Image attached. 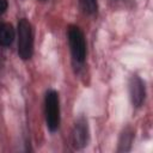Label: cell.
Listing matches in <instances>:
<instances>
[{"label": "cell", "instance_id": "9", "mask_svg": "<svg viewBox=\"0 0 153 153\" xmlns=\"http://www.w3.org/2000/svg\"><path fill=\"white\" fill-rule=\"evenodd\" d=\"M7 7H8V1L7 0H0V14L6 12Z\"/></svg>", "mask_w": 153, "mask_h": 153}, {"label": "cell", "instance_id": "10", "mask_svg": "<svg viewBox=\"0 0 153 153\" xmlns=\"http://www.w3.org/2000/svg\"><path fill=\"white\" fill-rule=\"evenodd\" d=\"M39 1H45V0H39Z\"/></svg>", "mask_w": 153, "mask_h": 153}, {"label": "cell", "instance_id": "6", "mask_svg": "<svg viewBox=\"0 0 153 153\" xmlns=\"http://www.w3.org/2000/svg\"><path fill=\"white\" fill-rule=\"evenodd\" d=\"M16 32L11 24L0 23V47H8L14 41Z\"/></svg>", "mask_w": 153, "mask_h": 153}, {"label": "cell", "instance_id": "8", "mask_svg": "<svg viewBox=\"0 0 153 153\" xmlns=\"http://www.w3.org/2000/svg\"><path fill=\"white\" fill-rule=\"evenodd\" d=\"M80 6L86 14H94L98 10V1L97 0H79Z\"/></svg>", "mask_w": 153, "mask_h": 153}, {"label": "cell", "instance_id": "4", "mask_svg": "<svg viewBox=\"0 0 153 153\" xmlns=\"http://www.w3.org/2000/svg\"><path fill=\"white\" fill-rule=\"evenodd\" d=\"M72 145L75 149L84 148L88 142V124L85 117H79L72 130Z\"/></svg>", "mask_w": 153, "mask_h": 153}, {"label": "cell", "instance_id": "5", "mask_svg": "<svg viewBox=\"0 0 153 153\" xmlns=\"http://www.w3.org/2000/svg\"><path fill=\"white\" fill-rule=\"evenodd\" d=\"M129 94H130V100L131 104L135 108H140L146 98V88H145V82L139 75H131L129 80Z\"/></svg>", "mask_w": 153, "mask_h": 153}, {"label": "cell", "instance_id": "2", "mask_svg": "<svg viewBox=\"0 0 153 153\" xmlns=\"http://www.w3.org/2000/svg\"><path fill=\"white\" fill-rule=\"evenodd\" d=\"M45 123L49 131L55 133L60 127V99L55 90H49L44 98Z\"/></svg>", "mask_w": 153, "mask_h": 153}, {"label": "cell", "instance_id": "3", "mask_svg": "<svg viewBox=\"0 0 153 153\" xmlns=\"http://www.w3.org/2000/svg\"><path fill=\"white\" fill-rule=\"evenodd\" d=\"M68 43L73 60L76 63H82L86 57V41L84 32L76 25H69L68 27Z\"/></svg>", "mask_w": 153, "mask_h": 153}, {"label": "cell", "instance_id": "7", "mask_svg": "<svg viewBox=\"0 0 153 153\" xmlns=\"http://www.w3.org/2000/svg\"><path fill=\"white\" fill-rule=\"evenodd\" d=\"M131 142H133V131L130 129H126L122 135H121V139L118 141V152H127L130 149V146H131Z\"/></svg>", "mask_w": 153, "mask_h": 153}, {"label": "cell", "instance_id": "1", "mask_svg": "<svg viewBox=\"0 0 153 153\" xmlns=\"http://www.w3.org/2000/svg\"><path fill=\"white\" fill-rule=\"evenodd\" d=\"M18 55L22 60L31 59L33 54V30L31 23L26 18L18 22Z\"/></svg>", "mask_w": 153, "mask_h": 153}]
</instances>
